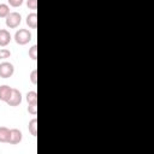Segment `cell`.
Here are the masks:
<instances>
[{
	"label": "cell",
	"instance_id": "obj_5",
	"mask_svg": "<svg viewBox=\"0 0 154 154\" xmlns=\"http://www.w3.org/2000/svg\"><path fill=\"white\" fill-rule=\"evenodd\" d=\"M23 138V134L19 129H11L10 130V140L8 143L10 144H18Z\"/></svg>",
	"mask_w": 154,
	"mask_h": 154
},
{
	"label": "cell",
	"instance_id": "obj_11",
	"mask_svg": "<svg viewBox=\"0 0 154 154\" xmlns=\"http://www.w3.org/2000/svg\"><path fill=\"white\" fill-rule=\"evenodd\" d=\"M25 99H26L28 105H30V103H37V93L36 91H28Z\"/></svg>",
	"mask_w": 154,
	"mask_h": 154
},
{
	"label": "cell",
	"instance_id": "obj_16",
	"mask_svg": "<svg viewBox=\"0 0 154 154\" xmlns=\"http://www.w3.org/2000/svg\"><path fill=\"white\" fill-rule=\"evenodd\" d=\"M26 6L30 10H36L37 8V0H26Z\"/></svg>",
	"mask_w": 154,
	"mask_h": 154
},
{
	"label": "cell",
	"instance_id": "obj_14",
	"mask_svg": "<svg viewBox=\"0 0 154 154\" xmlns=\"http://www.w3.org/2000/svg\"><path fill=\"white\" fill-rule=\"evenodd\" d=\"M11 57V52L6 48H0V59H7Z\"/></svg>",
	"mask_w": 154,
	"mask_h": 154
},
{
	"label": "cell",
	"instance_id": "obj_9",
	"mask_svg": "<svg viewBox=\"0 0 154 154\" xmlns=\"http://www.w3.org/2000/svg\"><path fill=\"white\" fill-rule=\"evenodd\" d=\"M10 140V129L6 126H0V142L8 143Z\"/></svg>",
	"mask_w": 154,
	"mask_h": 154
},
{
	"label": "cell",
	"instance_id": "obj_18",
	"mask_svg": "<svg viewBox=\"0 0 154 154\" xmlns=\"http://www.w3.org/2000/svg\"><path fill=\"white\" fill-rule=\"evenodd\" d=\"M30 81L32 84H37V70H32L30 73Z\"/></svg>",
	"mask_w": 154,
	"mask_h": 154
},
{
	"label": "cell",
	"instance_id": "obj_13",
	"mask_svg": "<svg viewBox=\"0 0 154 154\" xmlns=\"http://www.w3.org/2000/svg\"><path fill=\"white\" fill-rule=\"evenodd\" d=\"M29 58L32 60H36V58H37V46L36 45H34L32 47L29 48Z\"/></svg>",
	"mask_w": 154,
	"mask_h": 154
},
{
	"label": "cell",
	"instance_id": "obj_1",
	"mask_svg": "<svg viewBox=\"0 0 154 154\" xmlns=\"http://www.w3.org/2000/svg\"><path fill=\"white\" fill-rule=\"evenodd\" d=\"M14 41L20 46H24L31 41V32L28 29H19L14 34Z\"/></svg>",
	"mask_w": 154,
	"mask_h": 154
},
{
	"label": "cell",
	"instance_id": "obj_2",
	"mask_svg": "<svg viewBox=\"0 0 154 154\" xmlns=\"http://www.w3.org/2000/svg\"><path fill=\"white\" fill-rule=\"evenodd\" d=\"M6 26L10 29H16L19 26L20 22H22V17L18 12H10L6 17Z\"/></svg>",
	"mask_w": 154,
	"mask_h": 154
},
{
	"label": "cell",
	"instance_id": "obj_17",
	"mask_svg": "<svg viewBox=\"0 0 154 154\" xmlns=\"http://www.w3.org/2000/svg\"><path fill=\"white\" fill-rule=\"evenodd\" d=\"M7 1H8L10 6H12V7H19V6L23 5V1L24 0H7Z\"/></svg>",
	"mask_w": 154,
	"mask_h": 154
},
{
	"label": "cell",
	"instance_id": "obj_6",
	"mask_svg": "<svg viewBox=\"0 0 154 154\" xmlns=\"http://www.w3.org/2000/svg\"><path fill=\"white\" fill-rule=\"evenodd\" d=\"M11 34L6 29H0V47H6L11 42Z\"/></svg>",
	"mask_w": 154,
	"mask_h": 154
},
{
	"label": "cell",
	"instance_id": "obj_3",
	"mask_svg": "<svg viewBox=\"0 0 154 154\" xmlns=\"http://www.w3.org/2000/svg\"><path fill=\"white\" fill-rule=\"evenodd\" d=\"M13 73H14V66L11 63L4 61L0 64V77L1 78H10Z\"/></svg>",
	"mask_w": 154,
	"mask_h": 154
},
{
	"label": "cell",
	"instance_id": "obj_7",
	"mask_svg": "<svg viewBox=\"0 0 154 154\" xmlns=\"http://www.w3.org/2000/svg\"><path fill=\"white\" fill-rule=\"evenodd\" d=\"M11 93H12V88L10 85H6V84L0 85V100L1 101L6 102L10 99Z\"/></svg>",
	"mask_w": 154,
	"mask_h": 154
},
{
	"label": "cell",
	"instance_id": "obj_8",
	"mask_svg": "<svg viewBox=\"0 0 154 154\" xmlns=\"http://www.w3.org/2000/svg\"><path fill=\"white\" fill-rule=\"evenodd\" d=\"M26 25L31 29H36L37 28V14L36 12L29 13L26 16Z\"/></svg>",
	"mask_w": 154,
	"mask_h": 154
},
{
	"label": "cell",
	"instance_id": "obj_12",
	"mask_svg": "<svg viewBox=\"0 0 154 154\" xmlns=\"http://www.w3.org/2000/svg\"><path fill=\"white\" fill-rule=\"evenodd\" d=\"M10 13V7L6 4H0V18H6Z\"/></svg>",
	"mask_w": 154,
	"mask_h": 154
},
{
	"label": "cell",
	"instance_id": "obj_4",
	"mask_svg": "<svg viewBox=\"0 0 154 154\" xmlns=\"http://www.w3.org/2000/svg\"><path fill=\"white\" fill-rule=\"evenodd\" d=\"M20 102H22V93H20L18 89H16V88H12V93H11V96H10V99L6 101V103H7L8 106L16 107V106L20 105Z\"/></svg>",
	"mask_w": 154,
	"mask_h": 154
},
{
	"label": "cell",
	"instance_id": "obj_15",
	"mask_svg": "<svg viewBox=\"0 0 154 154\" xmlns=\"http://www.w3.org/2000/svg\"><path fill=\"white\" fill-rule=\"evenodd\" d=\"M28 112L32 116H36L37 114V103H30L28 106Z\"/></svg>",
	"mask_w": 154,
	"mask_h": 154
},
{
	"label": "cell",
	"instance_id": "obj_10",
	"mask_svg": "<svg viewBox=\"0 0 154 154\" xmlns=\"http://www.w3.org/2000/svg\"><path fill=\"white\" fill-rule=\"evenodd\" d=\"M28 130H29V132L31 134V136H36L37 135V119L36 118H32L30 122H29V124H28Z\"/></svg>",
	"mask_w": 154,
	"mask_h": 154
}]
</instances>
